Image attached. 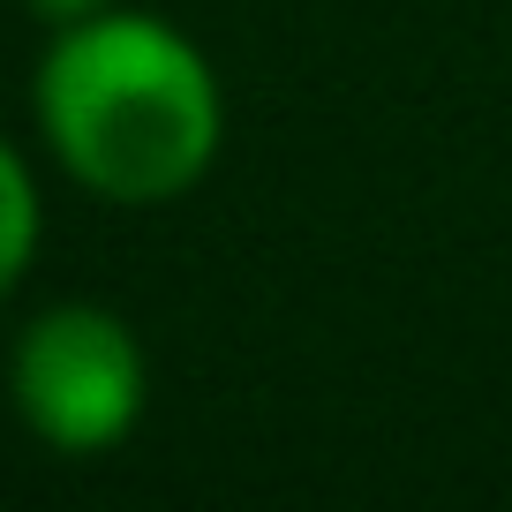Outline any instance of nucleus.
<instances>
[{
  "label": "nucleus",
  "instance_id": "nucleus-1",
  "mask_svg": "<svg viewBox=\"0 0 512 512\" xmlns=\"http://www.w3.org/2000/svg\"><path fill=\"white\" fill-rule=\"evenodd\" d=\"M38 128L68 181L106 204H174L226 144V91L189 31L106 8L61 23L38 61Z\"/></svg>",
  "mask_w": 512,
  "mask_h": 512
},
{
  "label": "nucleus",
  "instance_id": "nucleus-2",
  "mask_svg": "<svg viewBox=\"0 0 512 512\" xmlns=\"http://www.w3.org/2000/svg\"><path fill=\"white\" fill-rule=\"evenodd\" d=\"M8 392H16V415L38 445L68 452V460H91V452H113L144 422L151 369H144L136 332L113 309L61 302L16 339Z\"/></svg>",
  "mask_w": 512,
  "mask_h": 512
},
{
  "label": "nucleus",
  "instance_id": "nucleus-3",
  "mask_svg": "<svg viewBox=\"0 0 512 512\" xmlns=\"http://www.w3.org/2000/svg\"><path fill=\"white\" fill-rule=\"evenodd\" d=\"M31 256H38V181L16 159V144H0V302L31 272Z\"/></svg>",
  "mask_w": 512,
  "mask_h": 512
},
{
  "label": "nucleus",
  "instance_id": "nucleus-4",
  "mask_svg": "<svg viewBox=\"0 0 512 512\" xmlns=\"http://www.w3.org/2000/svg\"><path fill=\"white\" fill-rule=\"evenodd\" d=\"M38 16L61 31V23H83V16H106V8H121V0H31Z\"/></svg>",
  "mask_w": 512,
  "mask_h": 512
}]
</instances>
